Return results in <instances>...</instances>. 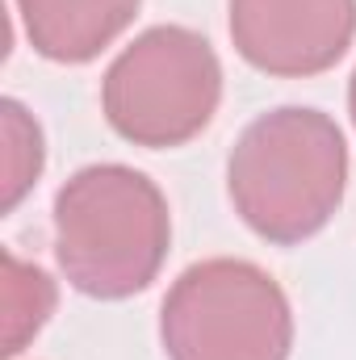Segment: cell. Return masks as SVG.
Masks as SVG:
<instances>
[{"label": "cell", "mask_w": 356, "mask_h": 360, "mask_svg": "<svg viewBox=\"0 0 356 360\" xmlns=\"http://www.w3.org/2000/svg\"><path fill=\"white\" fill-rule=\"evenodd\" d=\"M172 222L160 184L126 164L80 168L55 197V256L63 276L101 302L155 281Z\"/></svg>", "instance_id": "obj_2"}, {"label": "cell", "mask_w": 356, "mask_h": 360, "mask_svg": "<svg viewBox=\"0 0 356 360\" xmlns=\"http://www.w3.org/2000/svg\"><path fill=\"white\" fill-rule=\"evenodd\" d=\"M4 210H13L42 172V130L17 101H4Z\"/></svg>", "instance_id": "obj_8"}, {"label": "cell", "mask_w": 356, "mask_h": 360, "mask_svg": "<svg viewBox=\"0 0 356 360\" xmlns=\"http://www.w3.org/2000/svg\"><path fill=\"white\" fill-rule=\"evenodd\" d=\"M348 109H352V122H356V72H352V84H348Z\"/></svg>", "instance_id": "obj_9"}, {"label": "cell", "mask_w": 356, "mask_h": 360, "mask_svg": "<svg viewBox=\"0 0 356 360\" xmlns=\"http://www.w3.org/2000/svg\"><path fill=\"white\" fill-rule=\"evenodd\" d=\"M160 340L168 360H289V297L252 260H201L168 289Z\"/></svg>", "instance_id": "obj_4"}, {"label": "cell", "mask_w": 356, "mask_h": 360, "mask_svg": "<svg viewBox=\"0 0 356 360\" xmlns=\"http://www.w3.org/2000/svg\"><path fill=\"white\" fill-rule=\"evenodd\" d=\"M239 218L268 243H302L327 226L348 184V147L340 126L302 105L256 117L227 164Z\"/></svg>", "instance_id": "obj_1"}, {"label": "cell", "mask_w": 356, "mask_h": 360, "mask_svg": "<svg viewBox=\"0 0 356 360\" xmlns=\"http://www.w3.org/2000/svg\"><path fill=\"white\" fill-rule=\"evenodd\" d=\"M222 101L214 46L184 25L143 30L105 72L101 105L109 126L134 147H180L201 134Z\"/></svg>", "instance_id": "obj_3"}, {"label": "cell", "mask_w": 356, "mask_h": 360, "mask_svg": "<svg viewBox=\"0 0 356 360\" xmlns=\"http://www.w3.org/2000/svg\"><path fill=\"white\" fill-rule=\"evenodd\" d=\"M38 55L55 63L96 59L139 13V0H17Z\"/></svg>", "instance_id": "obj_6"}, {"label": "cell", "mask_w": 356, "mask_h": 360, "mask_svg": "<svg viewBox=\"0 0 356 360\" xmlns=\"http://www.w3.org/2000/svg\"><path fill=\"white\" fill-rule=\"evenodd\" d=\"M4 281H0V356H17L25 340L46 323L55 306V285L42 269L21 264L13 252L0 256Z\"/></svg>", "instance_id": "obj_7"}, {"label": "cell", "mask_w": 356, "mask_h": 360, "mask_svg": "<svg viewBox=\"0 0 356 360\" xmlns=\"http://www.w3.org/2000/svg\"><path fill=\"white\" fill-rule=\"evenodd\" d=\"M235 51L268 76H319L356 38V0H231Z\"/></svg>", "instance_id": "obj_5"}]
</instances>
